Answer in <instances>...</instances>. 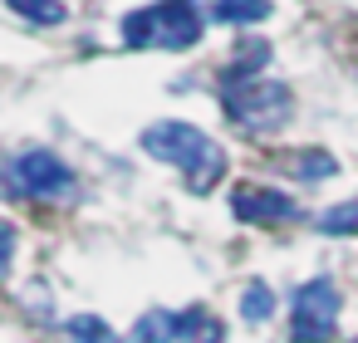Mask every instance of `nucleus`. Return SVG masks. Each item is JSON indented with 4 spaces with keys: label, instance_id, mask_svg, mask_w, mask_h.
<instances>
[{
    "label": "nucleus",
    "instance_id": "obj_1",
    "mask_svg": "<svg viewBox=\"0 0 358 343\" xmlns=\"http://www.w3.org/2000/svg\"><path fill=\"white\" fill-rule=\"evenodd\" d=\"M143 152L157 157V162H167V167H177L192 182V191H211L221 182V172H226V147L211 143L201 128L172 123V118H162V123H152L143 133Z\"/></svg>",
    "mask_w": 358,
    "mask_h": 343
},
{
    "label": "nucleus",
    "instance_id": "obj_2",
    "mask_svg": "<svg viewBox=\"0 0 358 343\" xmlns=\"http://www.w3.org/2000/svg\"><path fill=\"white\" fill-rule=\"evenodd\" d=\"M206 20L192 0H162L123 15V45L128 50H192L201 40Z\"/></svg>",
    "mask_w": 358,
    "mask_h": 343
},
{
    "label": "nucleus",
    "instance_id": "obj_3",
    "mask_svg": "<svg viewBox=\"0 0 358 343\" xmlns=\"http://www.w3.org/2000/svg\"><path fill=\"white\" fill-rule=\"evenodd\" d=\"M221 108L231 123H241L245 133H275L285 128V118L294 113V98L285 84H265V79H241V84H221Z\"/></svg>",
    "mask_w": 358,
    "mask_h": 343
},
{
    "label": "nucleus",
    "instance_id": "obj_4",
    "mask_svg": "<svg viewBox=\"0 0 358 343\" xmlns=\"http://www.w3.org/2000/svg\"><path fill=\"white\" fill-rule=\"evenodd\" d=\"M6 182L15 196H30V201H59L74 191V167L50 152V147H25L6 162Z\"/></svg>",
    "mask_w": 358,
    "mask_h": 343
},
{
    "label": "nucleus",
    "instance_id": "obj_5",
    "mask_svg": "<svg viewBox=\"0 0 358 343\" xmlns=\"http://www.w3.org/2000/svg\"><path fill=\"white\" fill-rule=\"evenodd\" d=\"M338 289L334 279H309L289 299V343H329L338 328Z\"/></svg>",
    "mask_w": 358,
    "mask_h": 343
},
{
    "label": "nucleus",
    "instance_id": "obj_6",
    "mask_svg": "<svg viewBox=\"0 0 358 343\" xmlns=\"http://www.w3.org/2000/svg\"><path fill=\"white\" fill-rule=\"evenodd\" d=\"M231 211L250 226H280V221H294L299 206L285 196V191H270V187H236L231 191Z\"/></svg>",
    "mask_w": 358,
    "mask_h": 343
},
{
    "label": "nucleus",
    "instance_id": "obj_7",
    "mask_svg": "<svg viewBox=\"0 0 358 343\" xmlns=\"http://www.w3.org/2000/svg\"><path fill=\"white\" fill-rule=\"evenodd\" d=\"M270 64V45L265 40H245L236 50V59L221 69V84H241V79H260V69Z\"/></svg>",
    "mask_w": 358,
    "mask_h": 343
},
{
    "label": "nucleus",
    "instance_id": "obj_8",
    "mask_svg": "<svg viewBox=\"0 0 358 343\" xmlns=\"http://www.w3.org/2000/svg\"><path fill=\"white\" fill-rule=\"evenodd\" d=\"M182 338V314H167V309H148L133 328V343H177Z\"/></svg>",
    "mask_w": 358,
    "mask_h": 343
},
{
    "label": "nucleus",
    "instance_id": "obj_9",
    "mask_svg": "<svg viewBox=\"0 0 358 343\" xmlns=\"http://www.w3.org/2000/svg\"><path fill=\"white\" fill-rule=\"evenodd\" d=\"M270 15V0H216L211 6V20L221 25H255Z\"/></svg>",
    "mask_w": 358,
    "mask_h": 343
},
{
    "label": "nucleus",
    "instance_id": "obj_10",
    "mask_svg": "<svg viewBox=\"0 0 358 343\" xmlns=\"http://www.w3.org/2000/svg\"><path fill=\"white\" fill-rule=\"evenodd\" d=\"M182 338L187 343H226V328L201 304H192V309H182Z\"/></svg>",
    "mask_w": 358,
    "mask_h": 343
},
{
    "label": "nucleus",
    "instance_id": "obj_11",
    "mask_svg": "<svg viewBox=\"0 0 358 343\" xmlns=\"http://www.w3.org/2000/svg\"><path fill=\"white\" fill-rule=\"evenodd\" d=\"M270 314H275V294H270V284L250 279V284L241 289V319H245V323H265Z\"/></svg>",
    "mask_w": 358,
    "mask_h": 343
},
{
    "label": "nucleus",
    "instance_id": "obj_12",
    "mask_svg": "<svg viewBox=\"0 0 358 343\" xmlns=\"http://www.w3.org/2000/svg\"><path fill=\"white\" fill-rule=\"evenodd\" d=\"M289 167H294V177H299V182H324V177H334V172H338V162H334L329 152H319V147L294 152V157H289Z\"/></svg>",
    "mask_w": 358,
    "mask_h": 343
},
{
    "label": "nucleus",
    "instance_id": "obj_13",
    "mask_svg": "<svg viewBox=\"0 0 358 343\" xmlns=\"http://www.w3.org/2000/svg\"><path fill=\"white\" fill-rule=\"evenodd\" d=\"M64 328H69V338H74V343H123V338H118L103 319H94V314H74Z\"/></svg>",
    "mask_w": 358,
    "mask_h": 343
},
{
    "label": "nucleus",
    "instance_id": "obj_14",
    "mask_svg": "<svg viewBox=\"0 0 358 343\" xmlns=\"http://www.w3.org/2000/svg\"><path fill=\"white\" fill-rule=\"evenodd\" d=\"M6 6H10L15 15H25L30 25H59V20L69 15L59 0H6Z\"/></svg>",
    "mask_w": 358,
    "mask_h": 343
},
{
    "label": "nucleus",
    "instance_id": "obj_15",
    "mask_svg": "<svg viewBox=\"0 0 358 343\" xmlns=\"http://www.w3.org/2000/svg\"><path fill=\"white\" fill-rule=\"evenodd\" d=\"M319 231H329V235H353V231H358V201L329 206V211L319 216Z\"/></svg>",
    "mask_w": 358,
    "mask_h": 343
},
{
    "label": "nucleus",
    "instance_id": "obj_16",
    "mask_svg": "<svg viewBox=\"0 0 358 343\" xmlns=\"http://www.w3.org/2000/svg\"><path fill=\"white\" fill-rule=\"evenodd\" d=\"M10 260H15V226L0 221V275L10 270Z\"/></svg>",
    "mask_w": 358,
    "mask_h": 343
}]
</instances>
